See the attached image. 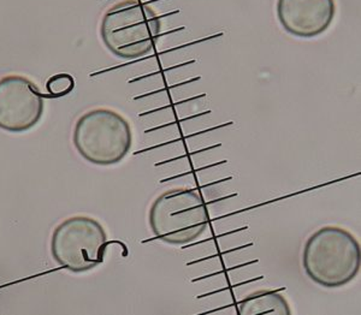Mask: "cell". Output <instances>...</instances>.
Wrapping results in <instances>:
<instances>
[{
  "label": "cell",
  "mask_w": 361,
  "mask_h": 315,
  "mask_svg": "<svg viewBox=\"0 0 361 315\" xmlns=\"http://www.w3.org/2000/svg\"><path fill=\"white\" fill-rule=\"evenodd\" d=\"M74 78L68 74L54 75L52 78H49V81L46 83V88L51 97H63L70 93L74 88Z\"/></svg>",
  "instance_id": "cell-9"
},
{
  "label": "cell",
  "mask_w": 361,
  "mask_h": 315,
  "mask_svg": "<svg viewBox=\"0 0 361 315\" xmlns=\"http://www.w3.org/2000/svg\"><path fill=\"white\" fill-rule=\"evenodd\" d=\"M238 314L290 315L292 309L283 295L279 291L259 290L247 295L238 303Z\"/></svg>",
  "instance_id": "cell-8"
},
{
  "label": "cell",
  "mask_w": 361,
  "mask_h": 315,
  "mask_svg": "<svg viewBox=\"0 0 361 315\" xmlns=\"http://www.w3.org/2000/svg\"><path fill=\"white\" fill-rule=\"evenodd\" d=\"M148 221L159 241L185 246L197 241L209 229V211L194 189H169L153 201Z\"/></svg>",
  "instance_id": "cell-4"
},
{
  "label": "cell",
  "mask_w": 361,
  "mask_h": 315,
  "mask_svg": "<svg viewBox=\"0 0 361 315\" xmlns=\"http://www.w3.org/2000/svg\"><path fill=\"white\" fill-rule=\"evenodd\" d=\"M279 25L293 37L312 39L324 34L336 15L335 0H277Z\"/></svg>",
  "instance_id": "cell-7"
},
{
  "label": "cell",
  "mask_w": 361,
  "mask_h": 315,
  "mask_svg": "<svg viewBox=\"0 0 361 315\" xmlns=\"http://www.w3.org/2000/svg\"><path fill=\"white\" fill-rule=\"evenodd\" d=\"M45 101L37 85L22 75L0 78V129L21 134L33 129L44 115Z\"/></svg>",
  "instance_id": "cell-6"
},
{
  "label": "cell",
  "mask_w": 361,
  "mask_h": 315,
  "mask_svg": "<svg viewBox=\"0 0 361 315\" xmlns=\"http://www.w3.org/2000/svg\"><path fill=\"white\" fill-rule=\"evenodd\" d=\"M73 144L90 164L111 166L123 161L133 146V129L117 111L97 107L76 121Z\"/></svg>",
  "instance_id": "cell-3"
},
{
  "label": "cell",
  "mask_w": 361,
  "mask_h": 315,
  "mask_svg": "<svg viewBox=\"0 0 361 315\" xmlns=\"http://www.w3.org/2000/svg\"><path fill=\"white\" fill-rule=\"evenodd\" d=\"M302 267L308 278L320 287H345L360 273V243L348 230L323 226L305 243Z\"/></svg>",
  "instance_id": "cell-1"
},
{
  "label": "cell",
  "mask_w": 361,
  "mask_h": 315,
  "mask_svg": "<svg viewBox=\"0 0 361 315\" xmlns=\"http://www.w3.org/2000/svg\"><path fill=\"white\" fill-rule=\"evenodd\" d=\"M161 32V22L149 5L122 0L107 8L100 22L104 45L116 57L137 59L151 54Z\"/></svg>",
  "instance_id": "cell-2"
},
{
  "label": "cell",
  "mask_w": 361,
  "mask_h": 315,
  "mask_svg": "<svg viewBox=\"0 0 361 315\" xmlns=\"http://www.w3.org/2000/svg\"><path fill=\"white\" fill-rule=\"evenodd\" d=\"M107 242L106 231L97 219L73 216L54 230L51 254L59 266L83 273L103 264Z\"/></svg>",
  "instance_id": "cell-5"
}]
</instances>
